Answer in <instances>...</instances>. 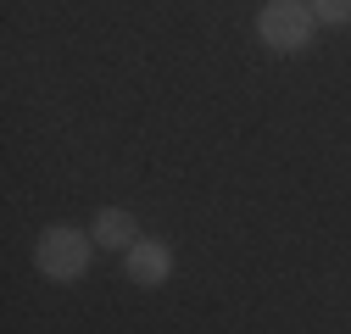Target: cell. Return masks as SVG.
Wrapping results in <instances>:
<instances>
[{"label": "cell", "mask_w": 351, "mask_h": 334, "mask_svg": "<svg viewBox=\"0 0 351 334\" xmlns=\"http://www.w3.org/2000/svg\"><path fill=\"white\" fill-rule=\"evenodd\" d=\"M313 28H318V17H313V6H301V0H268V6L256 12V39L274 56L306 51L313 45Z\"/></svg>", "instance_id": "cell-2"}, {"label": "cell", "mask_w": 351, "mask_h": 334, "mask_svg": "<svg viewBox=\"0 0 351 334\" xmlns=\"http://www.w3.org/2000/svg\"><path fill=\"white\" fill-rule=\"evenodd\" d=\"M123 273H128V284L134 290H156V284H167V273H173V250L162 245V240H134L123 250Z\"/></svg>", "instance_id": "cell-3"}, {"label": "cell", "mask_w": 351, "mask_h": 334, "mask_svg": "<svg viewBox=\"0 0 351 334\" xmlns=\"http://www.w3.org/2000/svg\"><path fill=\"white\" fill-rule=\"evenodd\" d=\"M90 234H95V245H101V250H117V257H123V250L140 240V229H134V212H123V206H101Z\"/></svg>", "instance_id": "cell-4"}, {"label": "cell", "mask_w": 351, "mask_h": 334, "mask_svg": "<svg viewBox=\"0 0 351 334\" xmlns=\"http://www.w3.org/2000/svg\"><path fill=\"white\" fill-rule=\"evenodd\" d=\"M306 6H313V17L329 23V28H346L351 23V0H306Z\"/></svg>", "instance_id": "cell-5"}, {"label": "cell", "mask_w": 351, "mask_h": 334, "mask_svg": "<svg viewBox=\"0 0 351 334\" xmlns=\"http://www.w3.org/2000/svg\"><path fill=\"white\" fill-rule=\"evenodd\" d=\"M90 250H95V234H84L78 223H51L34 234V273L51 284H78L90 273Z\"/></svg>", "instance_id": "cell-1"}]
</instances>
